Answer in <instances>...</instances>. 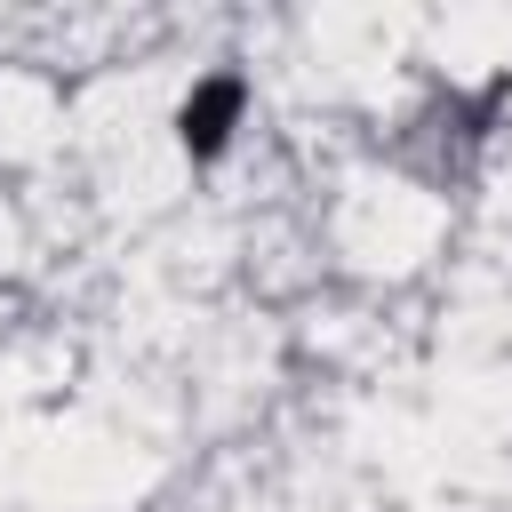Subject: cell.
I'll return each mask as SVG.
<instances>
[{"instance_id":"6da1fadb","label":"cell","mask_w":512,"mask_h":512,"mask_svg":"<svg viewBox=\"0 0 512 512\" xmlns=\"http://www.w3.org/2000/svg\"><path fill=\"white\" fill-rule=\"evenodd\" d=\"M232 120H240V80H200L192 104H184V144L208 160V152L232 136Z\"/></svg>"}]
</instances>
